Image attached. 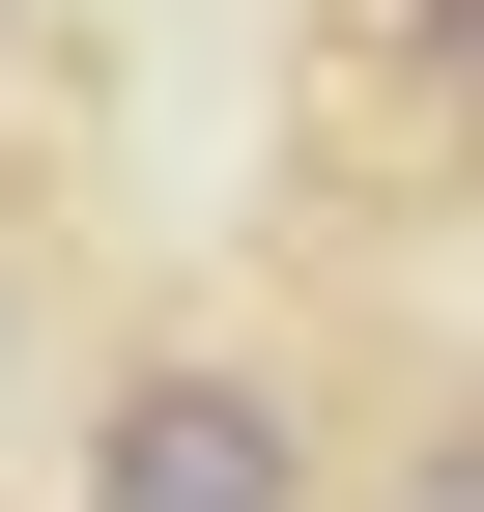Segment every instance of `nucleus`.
I'll use <instances>...</instances> for the list:
<instances>
[{
  "instance_id": "1",
  "label": "nucleus",
  "mask_w": 484,
  "mask_h": 512,
  "mask_svg": "<svg viewBox=\"0 0 484 512\" xmlns=\"http://www.w3.org/2000/svg\"><path fill=\"white\" fill-rule=\"evenodd\" d=\"M86 512H314V427H285V370L143 342V370L86 399Z\"/></svg>"
},
{
  "instance_id": "2",
  "label": "nucleus",
  "mask_w": 484,
  "mask_h": 512,
  "mask_svg": "<svg viewBox=\"0 0 484 512\" xmlns=\"http://www.w3.org/2000/svg\"><path fill=\"white\" fill-rule=\"evenodd\" d=\"M371 171H399V200H484V0H399V29H371Z\"/></svg>"
},
{
  "instance_id": "3",
  "label": "nucleus",
  "mask_w": 484,
  "mask_h": 512,
  "mask_svg": "<svg viewBox=\"0 0 484 512\" xmlns=\"http://www.w3.org/2000/svg\"><path fill=\"white\" fill-rule=\"evenodd\" d=\"M371 512H484V370H428V427H399V484Z\"/></svg>"
}]
</instances>
